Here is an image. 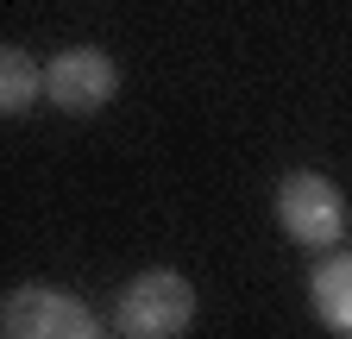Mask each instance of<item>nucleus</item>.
Here are the masks:
<instances>
[{"instance_id": "nucleus-1", "label": "nucleus", "mask_w": 352, "mask_h": 339, "mask_svg": "<svg viewBox=\"0 0 352 339\" xmlns=\"http://www.w3.org/2000/svg\"><path fill=\"white\" fill-rule=\"evenodd\" d=\"M195 327V289L183 270H139L113 295L120 339H183Z\"/></svg>"}, {"instance_id": "nucleus-2", "label": "nucleus", "mask_w": 352, "mask_h": 339, "mask_svg": "<svg viewBox=\"0 0 352 339\" xmlns=\"http://www.w3.org/2000/svg\"><path fill=\"white\" fill-rule=\"evenodd\" d=\"M0 339H107L101 314L76 302L69 289L51 283H19L0 308Z\"/></svg>"}, {"instance_id": "nucleus-3", "label": "nucleus", "mask_w": 352, "mask_h": 339, "mask_svg": "<svg viewBox=\"0 0 352 339\" xmlns=\"http://www.w3.org/2000/svg\"><path fill=\"white\" fill-rule=\"evenodd\" d=\"M277 226L296 239V245H340L346 226H352V207L346 195L315 176V170H289L277 183Z\"/></svg>"}, {"instance_id": "nucleus-4", "label": "nucleus", "mask_w": 352, "mask_h": 339, "mask_svg": "<svg viewBox=\"0 0 352 339\" xmlns=\"http://www.w3.org/2000/svg\"><path fill=\"white\" fill-rule=\"evenodd\" d=\"M120 95V63L95 45H69L44 63V101H57L63 113H101Z\"/></svg>"}, {"instance_id": "nucleus-5", "label": "nucleus", "mask_w": 352, "mask_h": 339, "mask_svg": "<svg viewBox=\"0 0 352 339\" xmlns=\"http://www.w3.org/2000/svg\"><path fill=\"white\" fill-rule=\"evenodd\" d=\"M308 308L333 339H352V251H333L327 264L308 277Z\"/></svg>"}, {"instance_id": "nucleus-6", "label": "nucleus", "mask_w": 352, "mask_h": 339, "mask_svg": "<svg viewBox=\"0 0 352 339\" xmlns=\"http://www.w3.org/2000/svg\"><path fill=\"white\" fill-rule=\"evenodd\" d=\"M32 101H44V69L25 51H0V113L19 119Z\"/></svg>"}]
</instances>
